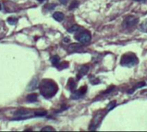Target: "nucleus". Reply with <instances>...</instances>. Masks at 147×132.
<instances>
[{
    "mask_svg": "<svg viewBox=\"0 0 147 132\" xmlns=\"http://www.w3.org/2000/svg\"><path fill=\"white\" fill-rule=\"evenodd\" d=\"M68 84H69V88L71 89V90H73V89L75 88V87H76V84H75L74 81H73L72 79H70V81H69Z\"/></svg>",
    "mask_w": 147,
    "mask_h": 132,
    "instance_id": "11",
    "label": "nucleus"
},
{
    "mask_svg": "<svg viewBox=\"0 0 147 132\" xmlns=\"http://www.w3.org/2000/svg\"><path fill=\"white\" fill-rule=\"evenodd\" d=\"M47 112L45 111H36L35 112V116H45Z\"/></svg>",
    "mask_w": 147,
    "mask_h": 132,
    "instance_id": "13",
    "label": "nucleus"
},
{
    "mask_svg": "<svg viewBox=\"0 0 147 132\" xmlns=\"http://www.w3.org/2000/svg\"><path fill=\"white\" fill-rule=\"evenodd\" d=\"M0 10H1V4H0Z\"/></svg>",
    "mask_w": 147,
    "mask_h": 132,
    "instance_id": "20",
    "label": "nucleus"
},
{
    "mask_svg": "<svg viewBox=\"0 0 147 132\" xmlns=\"http://www.w3.org/2000/svg\"><path fill=\"white\" fill-rule=\"evenodd\" d=\"M138 63V58L136 57V55L133 53H126L121 57L120 59V64L122 66L125 67H133L135 65H137V64Z\"/></svg>",
    "mask_w": 147,
    "mask_h": 132,
    "instance_id": "2",
    "label": "nucleus"
},
{
    "mask_svg": "<svg viewBox=\"0 0 147 132\" xmlns=\"http://www.w3.org/2000/svg\"><path fill=\"white\" fill-rule=\"evenodd\" d=\"M88 67L87 66H83L82 68L80 69V74L81 75H85L87 72H88Z\"/></svg>",
    "mask_w": 147,
    "mask_h": 132,
    "instance_id": "12",
    "label": "nucleus"
},
{
    "mask_svg": "<svg viewBox=\"0 0 147 132\" xmlns=\"http://www.w3.org/2000/svg\"><path fill=\"white\" fill-rule=\"evenodd\" d=\"M78 2H77V1H74V2H73L72 4V5L70 6V10H73L74 8L78 7Z\"/></svg>",
    "mask_w": 147,
    "mask_h": 132,
    "instance_id": "15",
    "label": "nucleus"
},
{
    "mask_svg": "<svg viewBox=\"0 0 147 132\" xmlns=\"http://www.w3.org/2000/svg\"><path fill=\"white\" fill-rule=\"evenodd\" d=\"M38 1H40V2H42V1H44V0H38Z\"/></svg>",
    "mask_w": 147,
    "mask_h": 132,
    "instance_id": "19",
    "label": "nucleus"
},
{
    "mask_svg": "<svg viewBox=\"0 0 147 132\" xmlns=\"http://www.w3.org/2000/svg\"><path fill=\"white\" fill-rule=\"evenodd\" d=\"M40 90H41L42 96L48 99V98L55 95L58 91V87L54 81H53L52 80L45 79L41 81V82L40 83Z\"/></svg>",
    "mask_w": 147,
    "mask_h": 132,
    "instance_id": "1",
    "label": "nucleus"
},
{
    "mask_svg": "<svg viewBox=\"0 0 147 132\" xmlns=\"http://www.w3.org/2000/svg\"><path fill=\"white\" fill-rule=\"evenodd\" d=\"M140 30L142 32L147 33V20H145L140 25Z\"/></svg>",
    "mask_w": 147,
    "mask_h": 132,
    "instance_id": "8",
    "label": "nucleus"
},
{
    "mask_svg": "<svg viewBox=\"0 0 147 132\" xmlns=\"http://www.w3.org/2000/svg\"><path fill=\"white\" fill-rule=\"evenodd\" d=\"M67 1H68V0H59V2H60L61 4H66Z\"/></svg>",
    "mask_w": 147,
    "mask_h": 132,
    "instance_id": "17",
    "label": "nucleus"
},
{
    "mask_svg": "<svg viewBox=\"0 0 147 132\" xmlns=\"http://www.w3.org/2000/svg\"><path fill=\"white\" fill-rule=\"evenodd\" d=\"M59 56H54L53 58H52V63L53 65H55V66H58V64H59Z\"/></svg>",
    "mask_w": 147,
    "mask_h": 132,
    "instance_id": "10",
    "label": "nucleus"
},
{
    "mask_svg": "<svg viewBox=\"0 0 147 132\" xmlns=\"http://www.w3.org/2000/svg\"><path fill=\"white\" fill-rule=\"evenodd\" d=\"M41 130H43V131H45V130H54V129L47 126V127H44L43 129H41Z\"/></svg>",
    "mask_w": 147,
    "mask_h": 132,
    "instance_id": "16",
    "label": "nucleus"
},
{
    "mask_svg": "<svg viewBox=\"0 0 147 132\" xmlns=\"http://www.w3.org/2000/svg\"><path fill=\"white\" fill-rule=\"evenodd\" d=\"M53 18L55 19L56 21H58V22H61V21H63L64 20V14L63 13H61V12H55L54 14H53Z\"/></svg>",
    "mask_w": 147,
    "mask_h": 132,
    "instance_id": "6",
    "label": "nucleus"
},
{
    "mask_svg": "<svg viewBox=\"0 0 147 132\" xmlns=\"http://www.w3.org/2000/svg\"><path fill=\"white\" fill-rule=\"evenodd\" d=\"M17 22L16 18H13V17H10L8 19V22H9L10 24H16V22Z\"/></svg>",
    "mask_w": 147,
    "mask_h": 132,
    "instance_id": "14",
    "label": "nucleus"
},
{
    "mask_svg": "<svg viewBox=\"0 0 147 132\" xmlns=\"http://www.w3.org/2000/svg\"><path fill=\"white\" fill-rule=\"evenodd\" d=\"M81 27L78 26V25H74V26H72V27H70V29H68V32L69 33H74V32H77V31L80 30Z\"/></svg>",
    "mask_w": 147,
    "mask_h": 132,
    "instance_id": "9",
    "label": "nucleus"
},
{
    "mask_svg": "<svg viewBox=\"0 0 147 132\" xmlns=\"http://www.w3.org/2000/svg\"><path fill=\"white\" fill-rule=\"evenodd\" d=\"M27 100L29 102H35L37 100V94H30L27 96Z\"/></svg>",
    "mask_w": 147,
    "mask_h": 132,
    "instance_id": "7",
    "label": "nucleus"
},
{
    "mask_svg": "<svg viewBox=\"0 0 147 132\" xmlns=\"http://www.w3.org/2000/svg\"><path fill=\"white\" fill-rule=\"evenodd\" d=\"M138 22V19L137 17L130 16H127V17L123 21L122 25L125 29H128V27H132L135 26Z\"/></svg>",
    "mask_w": 147,
    "mask_h": 132,
    "instance_id": "4",
    "label": "nucleus"
},
{
    "mask_svg": "<svg viewBox=\"0 0 147 132\" xmlns=\"http://www.w3.org/2000/svg\"><path fill=\"white\" fill-rule=\"evenodd\" d=\"M86 90H87V88H86V87H85V86L83 87V88H81L78 91H77L76 93H74V94L72 95V99H79V98H81L84 94H85Z\"/></svg>",
    "mask_w": 147,
    "mask_h": 132,
    "instance_id": "5",
    "label": "nucleus"
},
{
    "mask_svg": "<svg viewBox=\"0 0 147 132\" xmlns=\"http://www.w3.org/2000/svg\"><path fill=\"white\" fill-rule=\"evenodd\" d=\"M135 1H138V2H145L146 0H135Z\"/></svg>",
    "mask_w": 147,
    "mask_h": 132,
    "instance_id": "18",
    "label": "nucleus"
},
{
    "mask_svg": "<svg viewBox=\"0 0 147 132\" xmlns=\"http://www.w3.org/2000/svg\"><path fill=\"white\" fill-rule=\"evenodd\" d=\"M76 40H78L79 42H81V43H89L91 40V35H90V33L89 32H87V31H83V32L79 33L77 36H75Z\"/></svg>",
    "mask_w": 147,
    "mask_h": 132,
    "instance_id": "3",
    "label": "nucleus"
}]
</instances>
